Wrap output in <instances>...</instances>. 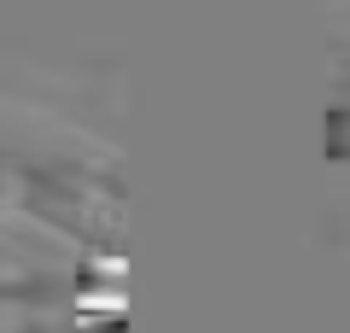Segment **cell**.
Segmentation results:
<instances>
[]
</instances>
